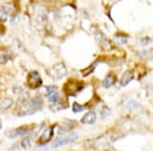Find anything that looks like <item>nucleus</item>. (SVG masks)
I'll list each match as a JSON object with an SVG mask.
<instances>
[{"label": "nucleus", "instance_id": "obj_1", "mask_svg": "<svg viewBox=\"0 0 153 151\" xmlns=\"http://www.w3.org/2000/svg\"><path fill=\"white\" fill-rule=\"evenodd\" d=\"M42 100L38 98H29L25 99L23 104L21 106V109L19 111V116L31 115L41 109Z\"/></svg>", "mask_w": 153, "mask_h": 151}, {"label": "nucleus", "instance_id": "obj_2", "mask_svg": "<svg viewBox=\"0 0 153 151\" xmlns=\"http://www.w3.org/2000/svg\"><path fill=\"white\" fill-rule=\"evenodd\" d=\"M68 73V70H66V66L65 63L60 62V63H57L55 65H53L51 68L48 70V74L53 80L57 81V80H60L62 79L63 77L66 75Z\"/></svg>", "mask_w": 153, "mask_h": 151}, {"label": "nucleus", "instance_id": "obj_3", "mask_svg": "<svg viewBox=\"0 0 153 151\" xmlns=\"http://www.w3.org/2000/svg\"><path fill=\"white\" fill-rule=\"evenodd\" d=\"M28 83L33 88H37L42 85V80L38 71H32L28 77Z\"/></svg>", "mask_w": 153, "mask_h": 151}, {"label": "nucleus", "instance_id": "obj_4", "mask_svg": "<svg viewBox=\"0 0 153 151\" xmlns=\"http://www.w3.org/2000/svg\"><path fill=\"white\" fill-rule=\"evenodd\" d=\"M76 138H78V135L74 133V134H71V135H70L68 137H66V138H62V139L55 140L53 142L52 146H53V147H60V146H63V145L68 144V143L74 142V141H75Z\"/></svg>", "mask_w": 153, "mask_h": 151}, {"label": "nucleus", "instance_id": "obj_5", "mask_svg": "<svg viewBox=\"0 0 153 151\" xmlns=\"http://www.w3.org/2000/svg\"><path fill=\"white\" fill-rule=\"evenodd\" d=\"M29 132V128L28 127H19L18 129H14V130L10 131L6 134V136L10 139H14L16 137H19V136H24L25 134H27Z\"/></svg>", "mask_w": 153, "mask_h": 151}, {"label": "nucleus", "instance_id": "obj_6", "mask_svg": "<svg viewBox=\"0 0 153 151\" xmlns=\"http://www.w3.org/2000/svg\"><path fill=\"white\" fill-rule=\"evenodd\" d=\"M96 118L97 116H96V113L94 111H89L82 118L81 123H84V125H93L96 121Z\"/></svg>", "mask_w": 153, "mask_h": 151}, {"label": "nucleus", "instance_id": "obj_7", "mask_svg": "<svg viewBox=\"0 0 153 151\" xmlns=\"http://www.w3.org/2000/svg\"><path fill=\"white\" fill-rule=\"evenodd\" d=\"M134 80V73L132 71H127L123 74L122 78H120V86L125 87L128 84L131 83V81Z\"/></svg>", "mask_w": 153, "mask_h": 151}, {"label": "nucleus", "instance_id": "obj_8", "mask_svg": "<svg viewBox=\"0 0 153 151\" xmlns=\"http://www.w3.org/2000/svg\"><path fill=\"white\" fill-rule=\"evenodd\" d=\"M53 136V127H49L43 131V133L40 136V142L41 143H46L52 138Z\"/></svg>", "mask_w": 153, "mask_h": 151}, {"label": "nucleus", "instance_id": "obj_9", "mask_svg": "<svg viewBox=\"0 0 153 151\" xmlns=\"http://www.w3.org/2000/svg\"><path fill=\"white\" fill-rule=\"evenodd\" d=\"M98 36L99 37H97V39H98V42H99V44H100V46L102 47L103 49H105V50H107V49H110L111 48V43L109 42V40H108L106 37L103 35L101 32H99V34H98Z\"/></svg>", "mask_w": 153, "mask_h": 151}, {"label": "nucleus", "instance_id": "obj_10", "mask_svg": "<svg viewBox=\"0 0 153 151\" xmlns=\"http://www.w3.org/2000/svg\"><path fill=\"white\" fill-rule=\"evenodd\" d=\"M13 104V99L12 98H5L0 103V111H6L11 107Z\"/></svg>", "mask_w": 153, "mask_h": 151}, {"label": "nucleus", "instance_id": "obj_11", "mask_svg": "<svg viewBox=\"0 0 153 151\" xmlns=\"http://www.w3.org/2000/svg\"><path fill=\"white\" fill-rule=\"evenodd\" d=\"M114 83H115V77L113 76L112 74H108V75L105 77L104 81H103V87L109 88V87H111Z\"/></svg>", "mask_w": 153, "mask_h": 151}, {"label": "nucleus", "instance_id": "obj_12", "mask_svg": "<svg viewBox=\"0 0 153 151\" xmlns=\"http://www.w3.org/2000/svg\"><path fill=\"white\" fill-rule=\"evenodd\" d=\"M45 90H46L45 92L46 97H50V96L54 95L55 93H57V87L56 86H47Z\"/></svg>", "mask_w": 153, "mask_h": 151}, {"label": "nucleus", "instance_id": "obj_13", "mask_svg": "<svg viewBox=\"0 0 153 151\" xmlns=\"http://www.w3.org/2000/svg\"><path fill=\"white\" fill-rule=\"evenodd\" d=\"M32 143H33V141H32V138L31 137H25L23 140H22L21 144L23 146V148L25 149H29V148L32 147Z\"/></svg>", "mask_w": 153, "mask_h": 151}, {"label": "nucleus", "instance_id": "obj_14", "mask_svg": "<svg viewBox=\"0 0 153 151\" xmlns=\"http://www.w3.org/2000/svg\"><path fill=\"white\" fill-rule=\"evenodd\" d=\"M114 39L117 43L120 44H127L128 43V36L124 35V34H117L114 36Z\"/></svg>", "mask_w": 153, "mask_h": 151}, {"label": "nucleus", "instance_id": "obj_15", "mask_svg": "<svg viewBox=\"0 0 153 151\" xmlns=\"http://www.w3.org/2000/svg\"><path fill=\"white\" fill-rule=\"evenodd\" d=\"M8 19V11L4 8H0V22H6Z\"/></svg>", "mask_w": 153, "mask_h": 151}, {"label": "nucleus", "instance_id": "obj_16", "mask_svg": "<svg viewBox=\"0 0 153 151\" xmlns=\"http://www.w3.org/2000/svg\"><path fill=\"white\" fill-rule=\"evenodd\" d=\"M59 100H60V96H59L58 93H55L54 95L50 96V97H48V101L51 103V104H54V103H58Z\"/></svg>", "mask_w": 153, "mask_h": 151}, {"label": "nucleus", "instance_id": "obj_17", "mask_svg": "<svg viewBox=\"0 0 153 151\" xmlns=\"http://www.w3.org/2000/svg\"><path fill=\"white\" fill-rule=\"evenodd\" d=\"M49 108H50V110L52 111H59L60 109H62V108H65V106H63V104H61V103H54V104H51L50 106H49Z\"/></svg>", "mask_w": 153, "mask_h": 151}, {"label": "nucleus", "instance_id": "obj_18", "mask_svg": "<svg viewBox=\"0 0 153 151\" xmlns=\"http://www.w3.org/2000/svg\"><path fill=\"white\" fill-rule=\"evenodd\" d=\"M129 108H130L131 110H135V109L139 110L140 108H141V106L138 104V103L136 102V101L131 100V101H129Z\"/></svg>", "mask_w": 153, "mask_h": 151}, {"label": "nucleus", "instance_id": "obj_19", "mask_svg": "<svg viewBox=\"0 0 153 151\" xmlns=\"http://www.w3.org/2000/svg\"><path fill=\"white\" fill-rule=\"evenodd\" d=\"M83 110H84V107L81 104H79L78 102H75L73 104V111L74 112L78 113V112H81V111H83Z\"/></svg>", "mask_w": 153, "mask_h": 151}, {"label": "nucleus", "instance_id": "obj_20", "mask_svg": "<svg viewBox=\"0 0 153 151\" xmlns=\"http://www.w3.org/2000/svg\"><path fill=\"white\" fill-rule=\"evenodd\" d=\"M2 129V122H1V120H0V130Z\"/></svg>", "mask_w": 153, "mask_h": 151}]
</instances>
